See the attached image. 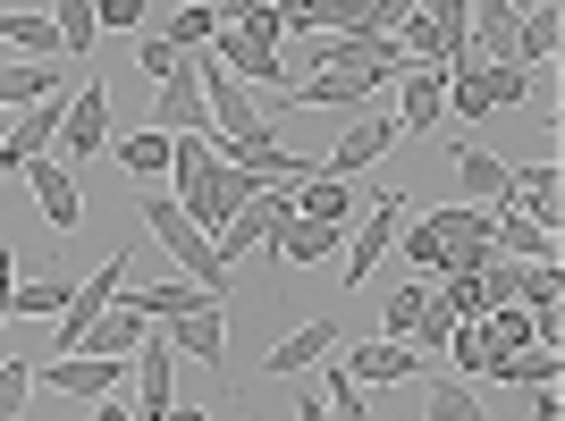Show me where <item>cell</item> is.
<instances>
[{"instance_id": "cell-25", "label": "cell", "mask_w": 565, "mask_h": 421, "mask_svg": "<svg viewBox=\"0 0 565 421\" xmlns=\"http://www.w3.org/2000/svg\"><path fill=\"white\" fill-rule=\"evenodd\" d=\"M68 287L76 279H18V295H9V321H60V312H68Z\"/></svg>"}, {"instance_id": "cell-31", "label": "cell", "mask_w": 565, "mask_h": 421, "mask_svg": "<svg viewBox=\"0 0 565 421\" xmlns=\"http://www.w3.org/2000/svg\"><path fill=\"white\" fill-rule=\"evenodd\" d=\"M25 397H34V363H25V354H9V363H0V421H18Z\"/></svg>"}, {"instance_id": "cell-6", "label": "cell", "mask_w": 565, "mask_h": 421, "mask_svg": "<svg viewBox=\"0 0 565 421\" xmlns=\"http://www.w3.org/2000/svg\"><path fill=\"white\" fill-rule=\"evenodd\" d=\"M338 253H347L338 219H312V210H279L270 219V261H287V270H312V261H338Z\"/></svg>"}, {"instance_id": "cell-8", "label": "cell", "mask_w": 565, "mask_h": 421, "mask_svg": "<svg viewBox=\"0 0 565 421\" xmlns=\"http://www.w3.org/2000/svg\"><path fill=\"white\" fill-rule=\"evenodd\" d=\"M60 152H68V161H94V152H110V85H102L94 68H85V85L68 94V118H60Z\"/></svg>"}, {"instance_id": "cell-26", "label": "cell", "mask_w": 565, "mask_h": 421, "mask_svg": "<svg viewBox=\"0 0 565 421\" xmlns=\"http://www.w3.org/2000/svg\"><path fill=\"white\" fill-rule=\"evenodd\" d=\"M169 143H178V136H161V127H136V136H110V152L136 169V177H161V169H169Z\"/></svg>"}, {"instance_id": "cell-27", "label": "cell", "mask_w": 565, "mask_h": 421, "mask_svg": "<svg viewBox=\"0 0 565 421\" xmlns=\"http://www.w3.org/2000/svg\"><path fill=\"white\" fill-rule=\"evenodd\" d=\"M51 25H60V51H68L76 68H85V51H94V0H60V9H51Z\"/></svg>"}, {"instance_id": "cell-12", "label": "cell", "mask_w": 565, "mask_h": 421, "mask_svg": "<svg viewBox=\"0 0 565 421\" xmlns=\"http://www.w3.org/2000/svg\"><path fill=\"white\" fill-rule=\"evenodd\" d=\"M18 177L34 186V203H43V219H51L60 236H68L76 219H85V194H76V177H68V161H60V152H34V161H25Z\"/></svg>"}, {"instance_id": "cell-7", "label": "cell", "mask_w": 565, "mask_h": 421, "mask_svg": "<svg viewBox=\"0 0 565 421\" xmlns=\"http://www.w3.org/2000/svg\"><path fill=\"white\" fill-rule=\"evenodd\" d=\"M161 346L169 354H194V363H212V371H228V295H203L194 312L161 321Z\"/></svg>"}, {"instance_id": "cell-23", "label": "cell", "mask_w": 565, "mask_h": 421, "mask_svg": "<svg viewBox=\"0 0 565 421\" xmlns=\"http://www.w3.org/2000/svg\"><path fill=\"white\" fill-rule=\"evenodd\" d=\"M430 312V279H397L380 304V337H414V321Z\"/></svg>"}, {"instance_id": "cell-16", "label": "cell", "mask_w": 565, "mask_h": 421, "mask_svg": "<svg viewBox=\"0 0 565 421\" xmlns=\"http://www.w3.org/2000/svg\"><path fill=\"white\" fill-rule=\"evenodd\" d=\"M388 143H397V118H354L347 136H338V152L312 169V177H363V169H372Z\"/></svg>"}, {"instance_id": "cell-22", "label": "cell", "mask_w": 565, "mask_h": 421, "mask_svg": "<svg viewBox=\"0 0 565 421\" xmlns=\"http://www.w3.org/2000/svg\"><path fill=\"white\" fill-rule=\"evenodd\" d=\"M212 295V287H194V279H161V287H127V304L143 312V321H178V312H194Z\"/></svg>"}, {"instance_id": "cell-34", "label": "cell", "mask_w": 565, "mask_h": 421, "mask_svg": "<svg viewBox=\"0 0 565 421\" xmlns=\"http://www.w3.org/2000/svg\"><path fill=\"white\" fill-rule=\"evenodd\" d=\"M523 397H532V421H565V404H557V379H548V388H523Z\"/></svg>"}, {"instance_id": "cell-41", "label": "cell", "mask_w": 565, "mask_h": 421, "mask_svg": "<svg viewBox=\"0 0 565 421\" xmlns=\"http://www.w3.org/2000/svg\"><path fill=\"white\" fill-rule=\"evenodd\" d=\"M178 9H194V0H178Z\"/></svg>"}, {"instance_id": "cell-24", "label": "cell", "mask_w": 565, "mask_h": 421, "mask_svg": "<svg viewBox=\"0 0 565 421\" xmlns=\"http://www.w3.org/2000/svg\"><path fill=\"white\" fill-rule=\"evenodd\" d=\"M557 363H565L557 346H541V354H498L481 379H507V388H548V379H557Z\"/></svg>"}, {"instance_id": "cell-14", "label": "cell", "mask_w": 565, "mask_h": 421, "mask_svg": "<svg viewBox=\"0 0 565 421\" xmlns=\"http://www.w3.org/2000/svg\"><path fill=\"white\" fill-rule=\"evenodd\" d=\"M347 379H354V388H397V379H423V346H405V337L354 346V354H347Z\"/></svg>"}, {"instance_id": "cell-40", "label": "cell", "mask_w": 565, "mask_h": 421, "mask_svg": "<svg viewBox=\"0 0 565 421\" xmlns=\"http://www.w3.org/2000/svg\"><path fill=\"white\" fill-rule=\"evenodd\" d=\"M0 143H9V110H0Z\"/></svg>"}, {"instance_id": "cell-21", "label": "cell", "mask_w": 565, "mask_h": 421, "mask_svg": "<svg viewBox=\"0 0 565 421\" xmlns=\"http://www.w3.org/2000/svg\"><path fill=\"white\" fill-rule=\"evenodd\" d=\"M0 43H18L25 60H68V51H60V25L34 18V9H0ZM68 68H76V60H68Z\"/></svg>"}, {"instance_id": "cell-13", "label": "cell", "mask_w": 565, "mask_h": 421, "mask_svg": "<svg viewBox=\"0 0 565 421\" xmlns=\"http://www.w3.org/2000/svg\"><path fill=\"white\" fill-rule=\"evenodd\" d=\"M372 85H380L372 68H312L305 85H287V94H279V110H354Z\"/></svg>"}, {"instance_id": "cell-29", "label": "cell", "mask_w": 565, "mask_h": 421, "mask_svg": "<svg viewBox=\"0 0 565 421\" xmlns=\"http://www.w3.org/2000/svg\"><path fill=\"white\" fill-rule=\"evenodd\" d=\"M212 34H220V9H212V0H194V9H178V18H169L161 43H169V51H203Z\"/></svg>"}, {"instance_id": "cell-36", "label": "cell", "mask_w": 565, "mask_h": 421, "mask_svg": "<svg viewBox=\"0 0 565 421\" xmlns=\"http://www.w3.org/2000/svg\"><path fill=\"white\" fill-rule=\"evenodd\" d=\"M287 413H296V421H330V397H321V388H305V397L287 404Z\"/></svg>"}, {"instance_id": "cell-35", "label": "cell", "mask_w": 565, "mask_h": 421, "mask_svg": "<svg viewBox=\"0 0 565 421\" xmlns=\"http://www.w3.org/2000/svg\"><path fill=\"white\" fill-rule=\"evenodd\" d=\"M9 295H18V253L0 245V328H9Z\"/></svg>"}, {"instance_id": "cell-37", "label": "cell", "mask_w": 565, "mask_h": 421, "mask_svg": "<svg viewBox=\"0 0 565 421\" xmlns=\"http://www.w3.org/2000/svg\"><path fill=\"white\" fill-rule=\"evenodd\" d=\"M414 9H423V0H380V25H388V34H397V25L414 18Z\"/></svg>"}, {"instance_id": "cell-1", "label": "cell", "mask_w": 565, "mask_h": 421, "mask_svg": "<svg viewBox=\"0 0 565 421\" xmlns=\"http://www.w3.org/2000/svg\"><path fill=\"white\" fill-rule=\"evenodd\" d=\"M136 210H143V228H152V245H161V253L178 261V270H186L194 287L228 295V261H220V253H212V236H203V228L186 219V210H178V194H143Z\"/></svg>"}, {"instance_id": "cell-19", "label": "cell", "mask_w": 565, "mask_h": 421, "mask_svg": "<svg viewBox=\"0 0 565 421\" xmlns=\"http://www.w3.org/2000/svg\"><path fill=\"white\" fill-rule=\"evenodd\" d=\"M143 337H152V321H143L136 304H110L94 328H85V346H76V354H118V363H127V354H136Z\"/></svg>"}, {"instance_id": "cell-28", "label": "cell", "mask_w": 565, "mask_h": 421, "mask_svg": "<svg viewBox=\"0 0 565 421\" xmlns=\"http://www.w3.org/2000/svg\"><path fill=\"white\" fill-rule=\"evenodd\" d=\"M423 421H481V397H472L465 379H430V397H423Z\"/></svg>"}, {"instance_id": "cell-15", "label": "cell", "mask_w": 565, "mask_h": 421, "mask_svg": "<svg viewBox=\"0 0 565 421\" xmlns=\"http://www.w3.org/2000/svg\"><path fill=\"white\" fill-rule=\"evenodd\" d=\"M127 363H136V413H169V404H178V354L161 346V321H152V337H143Z\"/></svg>"}, {"instance_id": "cell-20", "label": "cell", "mask_w": 565, "mask_h": 421, "mask_svg": "<svg viewBox=\"0 0 565 421\" xmlns=\"http://www.w3.org/2000/svg\"><path fill=\"white\" fill-rule=\"evenodd\" d=\"M490 245L507 261H557V228H541V219H498L490 210Z\"/></svg>"}, {"instance_id": "cell-30", "label": "cell", "mask_w": 565, "mask_h": 421, "mask_svg": "<svg viewBox=\"0 0 565 421\" xmlns=\"http://www.w3.org/2000/svg\"><path fill=\"white\" fill-rule=\"evenodd\" d=\"M330 421H380V413H372V397H363V388L347 379V363H338V354H330Z\"/></svg>"}, {"instance_id": "cell-32", "label": "cell", "mask_w": 565, "mask_h": 421, "mask_svg": "<svg viewBox=\"0 0 565 421\" xmlns=\"http://www.w3.org/2000/svg\"><path fill=\"white\" fill-rule=\"evenodd\" d=\"M94 25H102V34H136V25H143V0H94Z\"/></svg>"}, {"instance_id": "cell-18", "label": "cell", "mask_w": 565, "mask_h": 421, "mask_svg": "<svg viewBox=\"0 0 565 421\" xmlns=\"http://www.w3.org/2000/svg\"><path fill=\"white\" fill-rule=\"evenodd\" d=\"M68 60H9L0 68V110H25V101H43V94H68Z\"/></svg>"}, {"instance_id": "cell-33", "label": "cell", "mask_w": 565, "mask_h": 421, "mask_svg": "<svg viewBox=\"0 0 565 421\" xmlns=\"http://www.w3.org/2000/svg\"><path fill=\"white\" fill-rule=\"evenodd\" d=\"M136 68H143V76H152V85H161V76H169V68H178V51H169V43H161V34H143V43H136Z\"/></svg>"}, {"instance_id": "cell-5", "label": "cell", "mask_w": 565, "mask_h": 421, "mask_svg": "<svg viewBox=\"0 0 565 421\" xmlns=\"http://www.w3.org/2000/svg\"><path fill=\"white\" fill-rule=\"evenodd\" d=\"M34 388H51V397H68V404H102L127 388V363L118 354H51L43 371H34Z\"/></svg>"}, {"instance_id": "cell-10", "label": "cell", "mask_w": 565, "mask_h": 421, "mask_svg": "<svg viewBox=\"0 0 565 421\" xmlns=\"http://www.w3.org/2000/svg\"><path fill=\"white\" fill-rule=\"evenodd\" d=\"M448 118V68H405L397 76V143L430 136Z\"/></svg>"}, {"instance_id": "cell-11", "label": "cell", "mask_w": 565, "mask_h": 421, "mask_svg": "<svg viewBox=\"0 0 565 421\" xmlns=\"http://www.w3.org/2000/svg\"><path fill=\"white\" fill-rule=\"evenodd\" d=\"M338 346H347V328H338V321H305V328H287L279 346L262 354V379H296V371H312V363H330Z\"/></svg>"}, {"instance_id": "cell-39", "label": "cell", "mask_w": 565, "mask_h": 421, "mask_svg": "<svg viewBox=\"0 0 565 421\" xmlns=\"http://www.w3.org/2000/svg\"><path fill=\"white\" fill-rule=\"evenodd\" d=\"M507 9H515V18H523V9H541V0H507Z\"/></svg>"}, {"instance_id": "cell-2", "label": "cell", "mask_w": 565, "mask_h": 421, "mask_svg": "<svg viewBox=\"0 0 565 421\" xmlns=\"http://www.w3.org/2000/svg\"><path fill=\"white\" fill-rule=\"evenodd\" d=\"M127 287H136V253H127V245H118V253L102 261L94 279H76V287H68V312H60V321H51V346H60V354H76V346H85V328H94L102 312H110L118 295H127Z\"/></svg>"}, {"instance_id": "cell-38", "label": "cell", "mask_w": 565, "mask_h": 421, "mask_svg": "<svg viewBox=\"0 0 565 421\" xmlns=\"http://www.w3.org/2000/svg\"><path fill=\"white\" fill-rule=\"evenodd\" d=\"M85 413H94V421H136V413H127V397H102V404H85Z\"/></svg>"}, {"instance_id": "cell-9", "label": "cell", "mask_w": 565, "mask_h": 421, "mask_svg": "<svg viewBox=\"0 0 565 421\" xmlns=\"http://www.w3.org/2000/svg\"><path fill=\"white\" fill-rule=\"evenodd\" d=\"M220 60V68L236 76V85H245V94H270V85H287V60L270 43H254V34H245V25H220L212 43H203Z\"/></svg>"}, {"instance_id": "cell-3", "label": "cell", "mask_w": 565, "mask_h": 421, "mask_svg": "<svg viewBox=\"0 0 565 421\" xmlns=\"http://www.w3.org/2000/svg\"><path fill=\"white\" fill-rule=\"evenodd\" d=\"M405 210H414L405 194H372V203L354 210V228H347V253H338V261H347V279H354V287H363V279H380V261L397 253V228H405Z\"/></svg>"}, {"instance_id": "cell-17", "label": "cell", "mask_w": 565, "mask_h": 421, "mask_svg": "<svg viewBox=\"0 0 565 421\" xmlns=\"http://www.w3.org/2000/svg\"><path fill=\"white\" fill-rule=\"evenodd\" d=\"M448 161H456V186H465V203H481V210L507 203V186H515V169H507V161H490V152H465V143H448Z\"/></svg>"}, {"instance_id": "cell-4", "label": "cell", "mask_w": 565, "mask_h": 421, "mask_svg": "<svg viewBox=\"0 0 565 421\" xmlns=\"http://www.w3.org/2000/svg\"><path fill=\"white\" fill-rule=\"evenodd\" d=\"M152 127H161V136H212V101H203V60H194V51H178V68L161 76Z\"/></svg>"}]
</instances>
